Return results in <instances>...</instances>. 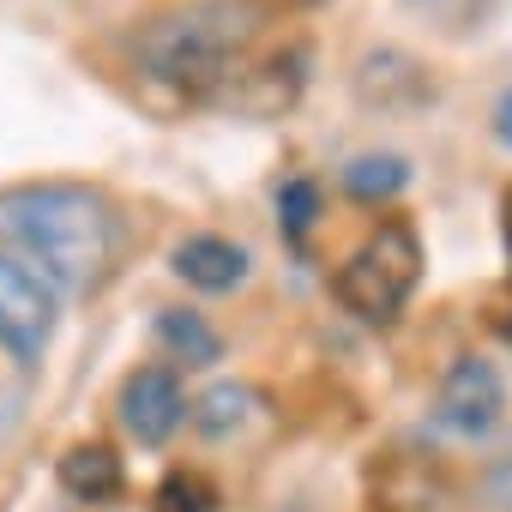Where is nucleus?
I'll list each match as a JSON object with an SVG mask.
<instances>
[{
    "label": "nucleus",
    "instance_id": "1",
    "mask_svg": "<svg viewBox=\"0 0 512 512\" xmlns=\"http://www.w3.org/2000/svg\"><path fill=\"white\" fill-rule=\"evenodd\" d=\"M266 7L260 0H187V7L157 13L133 37V61L145 79L175 85L193 103L229 109L247 73L260 67Z\"/></svg>",
    "mask_w": 512,
    "mask_h": 512
},
{
    "label": "nucleus",
    "instance_id": "2",
    "mask_svg": "<svg viewBox=\"0 0 512 512\" xmlns=\"http://www.w3.org/2000/svg\"><path fill=\"white\" fill-rule=\"evenodd\" d=\"M0 235L19 247L25 266H37L67 296L97 290L115 266V253H121V217L85 181L7 187L0 193Z\"/></svg>",
    "mask_w": 512,
    "mask_h": 512
},
{
    "label": "nucleus",
    "instance_id": "3",
    "mask_svg": "<svg viewBox=\"0 0 512 512\" xmlns=\"http://www.w3.org/2000/svg\"><path fill=\"white\" fill-rule=\"evenodd\" d=\"M416 284H422V235H416V223L386 217V223H374V229L362 235V247L338 266L332 296H338L356 320L392 326V320L404 314V302L416 296Z\"/></svg>",
    "mask_w": 512,
    "mask_h": 512
},
{
    "label": "nucleus",
    "instance_id": "4",
    "mask_svg": "<svg viewBox=\"0 0 512 512\" xmlns=\"http://www.w3.org/2000/svg\"><path fill=\"white\" fill-rule=\"evenodd\" d=\"M55 326H61V290L19 253H0V350H13L31 368L55 344Z\"/></svg>",
    "mask_w": 512,
    "mask_h": 512
},
{
    "label": "nucleus",
    "instance_id": "5",
    "mask_svg": "<svg viewBox=\"0 0 512 512\" xmlns=\"http://www.w3.org/2000/svg\"><path fill=\"white\" fill-rule=\"evenodd\" d=\"M506 410V386L494 374V362L482 356H452V368L440 374V398H434V416L452 428V434H488Z\"/></svg>",
    "mask_w": 512,
    "mask_h": 512
},
{
    "label": "nucleus",
    "instance_id": "6",
    "mask_svg": "<svg viewBox=\"0 0 512 512\" xmlns=\"http://www.w3.org/2000/svg\"><path fill=\"white\" fill-rule=\"evenodd\" d=\"M121 428L139 440V446H163L181 422H187V398H181V380L169 368H133L121 380Z\"/></svg>",
    "mask_w": 512,
    "mask_h": 512
},
{
    "label": "nucleus",
    "instance_id": "7",
    "mask_svg": "<svg viewBox=\"0 0 512 512\" xmlns=\"http://www.w3.org/2000/svg\"><path fill=\"white\" fill-rule=\"evenodd\" d=\"M247 266H253L247 247L229 241V235H187V241H175V253H169V272H175L181 284L205 290V296H223V290L247 284Z\"/></svg>",
    "mask_w": 512,
    "mask_h": 512
},
{
    "label": "nucleus",
    "instance_id": "8",
    "mask_svg": "<svg viewBox=\"0 0 512 512\" xmlns=\"http://www.w3.org/2000/svg\"><path fill=\"white\" fill-rule=\"evenodd\" d=\"M55 476H61V488L73 494V500H115L121 494V482H127V470H121V458L109 452V446H97V440H79V446H67L61 452V464H55Z\"/></svg>",
    "mask_w": 512,
    "mask_h": 512
},
{
    "label": "nucleus",
    "instance_id": "9",
    "mask_svg": "<svg viewBox=\"0 0 512 512\" xmlns=\"http://www.w3.org/2000/svg\"><path fill=\"white\" fill-rule=\"evenodd\" d=\"M157 344H163L175 362H187V368L223 362V338H217L193 308H157Z\"/></svg>",
    "mask_w": 512,
    "mask_h": 512
},
{
    "label": "nucleus",
    "instance_id": "10",
    "mask_svg": "<svg viewBox=\"0 0 512 512\" xmlns=\"http://www.w3.org/2000/svg\"><path fill=\"white\" fill-rule=\"evenodd\" d=\"M410 187V163L392 157V151H368L344 169V193L362 199V205H380V199H398Z\"/></svg>",
    "mask_w": 512,
    "mask_h": 512
},
{
    "label": "nucleus",
    "instance_id": "11",
    "mask_svg": "<svg viewBox=\"0 0 512 512\" xmlns=\"http://www.w3.org/2000/svg\"><path fill=\"white\" fill-rule=\"evenodd\" d=\"M247 410H253V392H247V386H235V380H223V386H211L205 398H193V404H187L193 428H199V434H211V440L235 434V428L247 422Z\"/></svg>",
    "mask_w": 512,
    "mask_h": 512
},
{
    "label": "nucleus",
    "instance_id": "12",
    "mask_svg": "<svg viewBox=\"0 0 512 512\" xmlns=\"http://www.w3.org/2000/svg\"><path fill=\"white\" fill-rule=\"evenodd\" d=\"M151 512H217V488L199 470H169L151 494Z\"/></svg>",
    "mask_w": 512,
    "mask_h": 512
},
{
    "label": "nucleus",
    "instance_id": "13",
    "mask_svg": "<svg viewBox=\"0 0 512 512\" xmlns=\"http://www.w3.org/2000/svg\"><path fill=\"white\" fill-rule=\"evenodd\" d=\"M278 223H284L290 241H302V235L320 223V187H314L308 175H290V181L278 187Z\"/></svg>",
    "mask_w": 512,
    "mask_h": 512
},
{
    "label": "nucleus",
    "instance_id": "14",
    "mask_svg": "<svg viewBox=\"0 0 512 512\" xmlns=\"http://www.w3.org/2000/svg\"><path fill=\"white\" fill-rule=\"evenodd\" d=\"M404 7L422 13V19H434V25H446V31H464L482 13V0H404Z\"/></svg>",
    "mask_w": 512,
    "mask_h": 512
},
{
    "label": "nucleus",
    "instance_id": "15",
    "mask_svg": "<svg viewBox=\"0 0 512 512\" xmlns=\"http://www.w3.org/2000/svg\"><path fill=\"white\" fill-rule=\"evenodd\" d=\"M482 494H488V506H500V512H512V458H500L488 476H482Z\"/></svg>",
    "mask_w": 512,
    "mask_h": 512
},
{
    "label": "nucleus",
    "instance_id": "16",
    "mask_svg": "<svg viewBox=\"0 0 512 512\" xmlns=\"http://www.w3.org/2000/svg\"><path fill=\"white\" fill-rule=\"evenodd\" d=\"M494 139L512 151V85L500 91V103H494Z\"/></svg>",
    "mask_w": 512,
    "mask_h": 512
},
{
    "label": "nucleus",
    "instance_id": "17",
    "mask_svg": "<svg viewBox=\"0 0 512 512\" xmlns=\"http://www.w3.org/2000/svg\"><path fill=\"white\" fill-rule=\"evenodd\" d=\"M500 235H506V260H512V187H506V199H500Z\"/></svg>",
    "mask_w": 512,
    "mask_h": 512
}]
</instances>
